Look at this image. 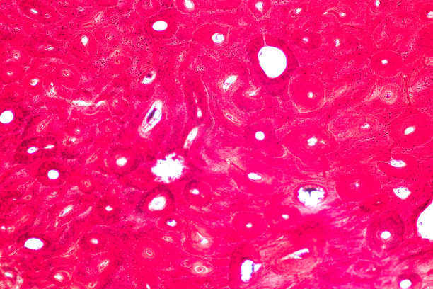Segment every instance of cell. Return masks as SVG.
I'll use <instances>...</instances> for the list:
<instances>
[{"mask_svg": "<svg viewBox=\"0 0 433 289\" xmlns=\"http://www.w3.org/2000/svg\"><path fill=\"white\" fill-rule=\"evenodd\" d=\"M300 84L299 105L306 111L319 108L324 100V89L319 79L313 76H304Z\"/></svg>", "mask_w": 433, "mask_h": 289, "instance_id": "6da1fadb", "label": "cell"}, {"mask_svg": "<svg viewBox=\"0 0 433 289\" xmlns=\"http://www.w3.org/2000/svg\"><path fill=\"white\" fill-rule=\"evenodd\" d=\"M372 66L380 74L392 75L401 67V58L392 51H381L374 56Z\"/></svg>", "mask_w": 433, "mask_h": 289, "instance_id": "7a4b0ae2", "label": "cell"}]
</instances>
